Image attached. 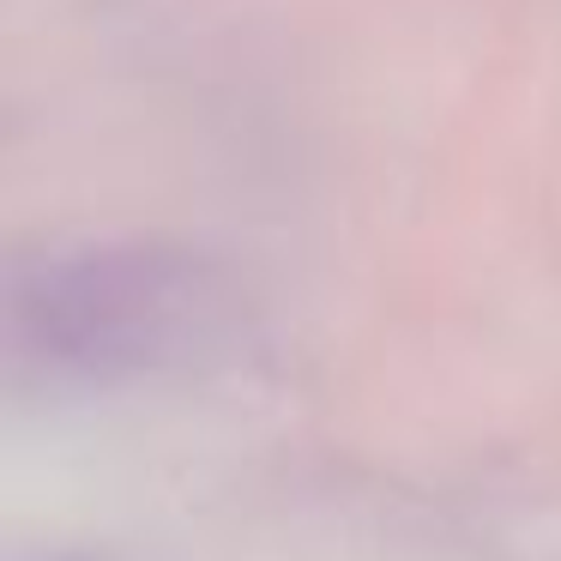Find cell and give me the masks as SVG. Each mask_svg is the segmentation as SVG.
I'll return each instance as SVG.
<instances>
[{
  "label": "cell",
  "instance_id": "cell-1",
  "mask_svg": "<svg viewBox=\"0 0 561 561\" xmlns=\"http://www.w3.org/2000/svg\"><path fill=\"white\" fill-rule=\"evenodd\" d=\"M236 296L230 278L194 248L85 242L55 248L13 272V320L55 363L91 375L158 368L218 339Z\"/></svg>",
  "mask_w": 561,
  "mask_h": 561
}]
</instances>
